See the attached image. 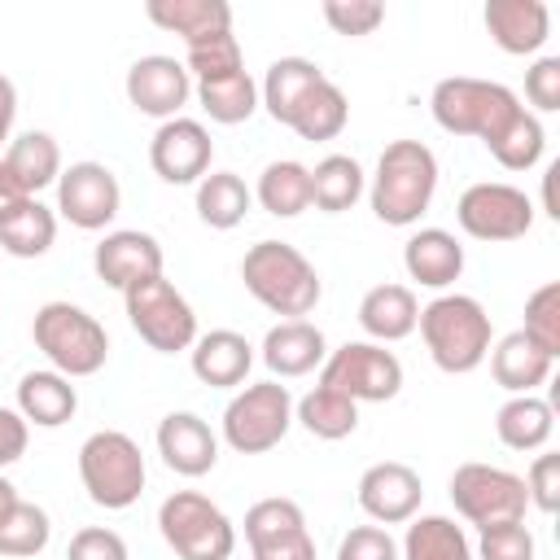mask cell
Segmentation results:
<instances>
[{"label": "cell", "mask_w": 560, "mask_h": 560, "mask_svg": "<svg viewBox=\"0 0 560 560\" xmlns=\"http://www.w3.org/2000/svg\"><path fill=\"white\" fill-rule=\"evenodd\" d=\"M438 192V158L420 140H389L372 171V214L389 228H411Z\"/></svg>", "instance_id": "cell-1"}, {"label": "cell", "mask_w": 560, "mask_h": 560, "mask_svg": "<svg viewBox=\"0 0 560 560\" xmlns=\"http://www.w3.org/2000/svg\"><path fill=\"white\" fill-rule=\"evenodd\" d=\"M241 280L254 302H262L271 315H284V319H302L306 311H315V302L324 293L315 262L289 241L249 245L241 258Z\"/></svg>", "instance_id": "cell-2"}, {"label": "cell", "mask_w": 560, "mask_h": 560, "mask_svg": "<svg viewBox=\"0 0 560 560\" xmlns=\"http://www.w3.org/2000/svg\"><path fill=\"white\" fill-rule=\"evenodd\" d=\"M416 328L429 346V359L451 376L481 368L490 354V315L468 293H438L429 306H420Z\"/></svg>", "instance_id": "cell-3"}, {"label": "cell", "mask_w": 560, "mask_h": 560, "mask_svg": "<svg viewBox=\"0 0 560 560\" xmlns=\"http://www.w3.org/2000/svg\"><path fill=\"white\" fill-rule=\"evenodd\" d=\"M31 337L39 346V354L52 363V372L79 381V376H96L109 359V332L101 328L96 315H88L74 302H44L31 319Z\"/></svg>", "instance_id": "cell-4"}, {"label": "cell", "mask_w": 560, "mask_h": 560, "mask_svg": "<svg viewBox=\"0 0 560 560\" xmlns=\"http://www.w3.org/2000/svg\"><path fill=\"white\" fill-rule=\"evenodd\" d=\"M429 109H433V122L451 136H477L481 144H490L508 118L521 109L516 92L494 83V79H472V74H451L433 88L429 96Z\"/></svg>", "instance_id": "cell-5"}, {"label": "cell", "mask_w": 560, "mask_h": 560, "mask_svg": "<svg viewBox=\"0 0 560 560\" xmlns=\"http://www.w3.org/2000/svg\"><path fill=\"white\" fill-rule=\"evenodd\" d=\"M144 455L122 429H96L79 446V481L105 512H122L144 494Z\"/></svg>", "instance_id": "cell-6"}, {"label": "cell", "mask_w": 560, "mask_h": 560, "mask_svg": "<svg viewBox=\"0 0 560 560\" xmlns=\"http://www.w3.org/2000/svg\"><path fill=\"white\" fill-rule=\"evenodd\" d=\"M158 529L179 560H228L236 551V525L201 490H175L158 508Z\"/></svg>", "instance_id": "cell-7"}, {"label": "cell", "mask_w": 560, "mask_h": 560, "mask_svg": "<svg viewBox=\"0 0 560 560\" xmlns=\"http://www.w3.org/2000/svg\"><path fill=\"white\" fill-rule=\"evenodd\" d=\"M127 319L140 332V341L158 354H179L192 350L197 341V315L188 306V298L166 280V276H149L140 284H131L122 293Z\"/></svg>", "instance_id": "cell-8"}, {"label": "cell", "mask_w": 560, "mask_h": 560, "mask_svg": "<svg viewBox=\"0 0 560 560\" xmlns=\"http://www.w3.org/2000/svg\"><path fill=\"white\" fill-rule=\"evenodd\" d=\"M293 424V394L280 381H254L223 407V442L236 455H262L284 442Z\"/></svg>", "instance_id": "cell-9"}, {"label": "cell", "mask_w": 560, "mask_h": 560, "mask_svg": "<svg viewBox=\"0 0 560 560\" xmlns=\"http://www.w3.org/2000/svg\"><path fill=\"white\" fill-rule=\"evenodd\" d=\"M451 503L455 512L486 529V525H503V521H525L529 494H525V477L499 468V464H459L451 472Z\"/></svg>", "instance_id": "cell-10"}, {"label": "cell", "mask_w": 560, "mask_h": 560, "mask_svg": "<svg viewBox=\"0 0 560 560\" xmlns=\"http://www.w3.org/2000/svg\"><path fill=\"white\" fill-rule=\"evenodd\" d=\"M319 385L354 402H389L402 389V363L376 341H346L319 363Z\"/></svg>", "instance_id": "cell-11"}, {"label": "cell", "mask_w": 560, "mask_h": 560, "mask_svg": "<svg viewBox=\"0 0 560 560\" xmlns=\"http://www.w3.org/2000/svg\"><path fill=\"white\" fill-rule=\"evenodd\" d=\"M455 219L472 241H521L534 228V201L516 184L481 179L459 192Z\"/></svg>", "instance_id": "cell-12"}, {"label": "cell", "mask_w": 560, "mask_h": 560, "mask_svg": "<svg viewBox=\"0 0 560 560\" xmlns=\"http://www.w3.org/2000/svg\"><path fill=\"white\" fill-rule=\"evenodd\" d=\"M122 206V188L118 175L105 162H70L57 175V210L66 223L83 228V232H101L105 223H114Z\"/></svg>", "instance_id": "cell-13"}, {"label": "cell", "mask_w": 560, "mask_h": 560, "mask_svg": "<svg viewBox=\"0 0 560 560\" xmlns=\"http://www.w3.org/2000/svg\"><path fill=\"white\" fill-rule=\"evenodd\" d=\"M245 542L254 560H315V538L293 499L271 494L245 512Z\"/></svg>", "instance_id": "cell-14"}, {"label": "cell", "mask_w": 560, "mask_h": 560, "mask_svg": "<svg viewBox=\"0 0 560 560\" xmlns=\"http://www.w3.org/2000/svg\"><path fill=\"white\" fill-rule=\"evenodd\" d=\"M210 158H214L210 131L184 114L166 118L149 140V166L166 184H197L201 175H210Z\"/></svg>", "instance_id": "cell-15"}, {"label": "cell", "mask_w": 560, "mask_h": 560, "mask_svg": "<svg viewBox=\"0 0 560 560\" xmlns=\"http://www.w3.org/2000/svg\"><path fill=\"white\" fill-rule=\"evenodd\" d=\"M192 96V74L184 70V61L166 57V52H149L140 61H131L127 70V101L149 114V118H179V109Z\"/></svg>", "instance_id": "cell-16"}, {"label": "cell", "mask_w": 560, "mask_h": 560, "mask_svg": "<svg viewBox=\"0 0 560 560\" xmlns=\"http://www.w3.org/2000/svg\"><path fill=\"white\" fill-rule=\"evenodd\" d=\"M424 486L420 472L402 459H381L372 468H363L359 477V508L376 521V525H402L420 512Z\"/></svg>", "instance_id": "cell-17"}, {"label": "cell", "mask_w": 560, "mask_h": 560, "mask_svg": "<svg viewBox=\"0 0 560 560\" xmlns=\"http://www.w3.org/2000/svg\"><path fill=\"white\" fill-rule=\"evenodd\" d=\"M92 267H96V280L127 293L131 284H140L149 276H162V245H158L153 232L118 228V232L101 236V245L92 249Z\"/></svg>", "instance_id": "cell-18"}, {"label": "cell", "mask_w": 560, "mask_h": 560, "mask_svg": "<svg viewBox=\"0 0 560 560\" xmlns=\"http://www.w3.org/2000/svg\"><path fill=\"white\" fill-rule=\"evenodd\" d=\"M158 455L179 477H206L219 464V438L197 411H171L158 424Z\"/></svg>", "instance_id": "cell-19"}, {"label": "cell", "mask_w": 560, "mask_h": 560, "mask_svg": "<svg viewBox=\"0 0 560 560\" xmlns=\"http://www.w3.org/2000/svg\"><path fill=\"white\" fill-rule=\"evenodd\" d=\"M262 363L271 368V376L289 381V376H306L328 359V341L311 319H280L267 328L262 337Z\"/></svg>", "instance_id": "cell-20"}, {"label": "cell", "mask_w": 560, "mask_h": 560, "mask_svg": "<svg viewBox=\"0 0 560 560\" xmlns=\"http://www.w3.org/2000/svg\"><path fill=\"white\" fill-rule=\"evenodd\" d=\"M481 18L490 39L512 57L538 52L551 35V9L542 0H490Z\"/></svg>", "instance_id": "cell-21"}, {"label": "cell", "mask_w": 560, "mask_h": 560, "mask_svg": "<svg viewBox=\"0 0 560 560\" xmlns=\"http://www.w3.org/2000/svg\"><path fill=\"white\" fill-rule=\"evenodd\" d=\"M192 376L210 389H232V385H245L249 368H254V346L232 332V328H210L192 341Z\"/></svg>", "instance_id": "cell-22"}, {"label": "cell", "mask_w": 560, "mask_h": 560, "mask_svg": "<svg viewBox=\"0 0 560 560\" xmlns=\"http://www.w3.org/2000/svg\"><path fill=\"white\" fill-rule=\"evenodd\" d=\"M402 267L424 289H446L464 271V245L446 228H420L402 245Z\"/></svg>", "instance_id": "cell-23"}, {"label": "cell", "mask_w": 560, "mask_h": 560, "mask_svg": "<svg viewBox=\"0 0 560 560\" xmlns=\"http://www.w3.org/2000/svg\"><path fill=\"white\" fill-rule=\"evenodd\" d=\"M416 319H420V302L407 284H372L359 302V324H363L368 341H376V346L411 337Z\"/></svg>", "instance_id": "cell-24"}, {"label": "cell", "mask_w": 560, "mask_h": 560, "mask_svg": "<svg viewBox=\"0 0 560 560\" xmlns=\"http://www.w3.org/2000/svg\"><path fill=\"white\" fill-rule=\"evenodd\" d=\"M324 79H328V74H324L315 61H306V57H280V61L267 66V74H262V83H258V105H267V114H271L280 127H289V118L298 114V105H302Z\"/></svg>", "instance_id": "cell-25"}, {"label": "cell", "mask_w": 560, "mask_h": 560, "mask_svg": "<svg viewBox=\"0 0 560 560\" xmlns=\"http://www.w3.org/2000/svg\"><path fill=\"white\" fill-rule=\"evenodd\" d=\"M486 359H490L494 385H503L508 394H534V389L551 376V363H556V359H551L547 350H538L521 328L508 332V337H499Z\"/></svg>", "instance_id": "cell-26"}, {"label": "cell", "mask_w": 560, "mask_h": 560, "mask_svg": "<svg viewBox=\"0 0 560 560\" xmlns=\"http://www.w3.org/2000/svg\"><path fill=\"white\" fill-rule=\"evenodd\" d=\"M149 22L179 35L184 48L188 44H201L210 35H223L232 31V4L228 0H149Z\"/></svg>", "instance_id": "cell-27"}, {"label": "cell", "mask_w": 560, "mask_h": 560, "mask_svg": "<svg viewBox=\"0 0 560 560\" xmlns=\"http://www.w3.org/2000/svg\"><path fill=\"white\" fill-rule=\"evenodd\" d=\"M74 411H79V394H74L70 376L44 368V372H26V376L18 381V416H22L26 424L57 429V424H66Z\"/></svg>", "instance_id": "cell-28"}, {"label": "cell", "mask_w": 560, "mask_h": 560, "mask_svg": "<svg viewBox=\"0 0 560 560\" xmlns=\"http://www.w3.org/2000/svg\"><path fill=\"white\" fill-rule=\"evenodd\" d=\"M556 429V407L538 394H512L494 411V433L508 451H542Z\"/></svg>", "instance_id": "cell-29"}, {"label": "cell", "mask_w": 560, "mask_h": 560, "mask_svg": "<svg viewBox=\"0 0 560 560\" xmlns=\"http://www.w3.org/2000/svg\"><path fill=\"white\" fill-rule=\"evenodd\" d=\"M258 206L276 219H298L302 210H311V166L293 162V158H280V162H267L262 175H258V188H254Z\"/></svg>", "instance_id": "cell-30"}, {"label": "cell", "mask_w": 560, "mask_h": 560, "mask_svg": "<svg viewBox=\"0 0 560 560\" xmlns=\"http://www.w3.org/2000/svg\"><path fill=\"white\" fill-rule=\"evenodd\" d=\"M293 420L311 433V438H324V442H341L359 429V402L328 389V385H315L311 394H302L293 402Z\"/></svg>", "instance_id": "cell-31"}, {"label": "cell", "mask_w": 560, "mask_h": 560, "mask_svg": "<svg viewBox=\"0 0 560 560\" xmlns=\"http://www.w3.org/2000/svg\"><path fill=\"white\" fill-rule=\"evenodd\" d=\"M249 206H254V192L236 171H210L197 179V219L206 228L228 232L249 214Z\"/></svg>", "instance_id": "cell-32"}, {"label": "cell", "mask_w": 560, "mask_h": 560, "mask_svg": "<svg viewBox=\"0 0 560 560\" xmlns=\"http://www.w3.org/2000/svg\"><path fill=\"white\" fill-rule=\"evenodd\" d=\"M52 241H57V214L39 197L22 201L0 219V249L13 258H44Z\"/></svg>", "instance_id": "cell-33"}, {"label": "cell", "mask_w": 560, "mask_h": 560, "mask_svg": "<svg viewBox=\"0 0 560 560\" xmlns=\"http://www.w3.org/2000/svg\"><path fill=\"white\" fill-rule=\"evenodd\" d=\"M398 556L402 560H472V542L464 525H455L451 516H411Z\"/></svg>", "instance_id": "cell-34"}, {"label": "cell", "mask_w": 560, "mask_h": 560, "mask_svg": "<svg viewBox=\"0 0 560 560\" xmlns=\"http://www.w3.org/2000/svg\"><path fill=\"white\" fill-rule=\"evenodd\" d=\"M363 188H368V175L350 153H328L311 171V206H319L324 214L350 210L363 197Z\"/></svg>", "instance_id": "cell-35"}, {"label": "cell", "mask_w": 560, "mask_h": 560, "mask_svg": "<svg viewBox=\"0 0 560 560\" xmlns=\"http://www.w3.org/2000/svg\"><path fill=\"white\" fill-rule=\"evenodd\" d=\"M4 166H9V171L18 175V184L35 197L39 188L57 184V175H61V149H57V140H52L48 131H22V136L9 144Z\"/></svg>", "instance_id": "cell-36"}, {"label": "cell", "mask_w": 560, "mask_h": 560, "mask_svg": "<svg viewBox=\"0 0 560 560\" xmlns=\"http://www.w3.org/2000/svg\"><path fill=\"white\" fill-rule=\"evenodd\" d=\"M192 92H197L206 118L223 122V127H236L258 109V83H254L249 70H236V74H223V79H206Z\"/></svg>", "instance_id": "cell-37"}, {"label": "cell", "mask_w": 560, "mask_h": 560, "mask_svg": "<svg viewBox=\"0 0 560 560\" xmlns=\"http://www.w3.org/2000/svg\"><path fill=\"white\" fill-rule=\"evenodd\" d=\"M346 122H350V101H346V92H341L332 79H324V83L298 105V114L289 118V127H293L302 140H332V136L346 131Z\"/></svg>", "instance_id": "cell-38"}, {"label": "cell", "mask_w": 560, "mask_h": 560, "mask_svg": "<svg viewBox=\"0 0 560 560\" xmlns=\"http://www.w3.org/2000/svg\"><path fill=\"white\" fill-rule=\"evenodd\" d=\"M48 538H52V521L39 503L18 499L0 516V560H31L48 547Z\"/></svg>", "instance_id": "cell-39"}, {"label": "cell", "mask_w": 560, "mask_h": 560, "mask_svg": "<svg viewBox=\"0 0 560 560\" xmlns=\"http://www.w3.org/2000/svg\"><path fill=\"white\" fill-rule=\"evenodd\" d=\"M490 153H494V162L503 166V171H529V166H538V158H542V149H547V131H542V122H538V114H529L525 105L508 118V127L486 144Z\"/></svg>", "instance_id": "cell-40"}, {"label": "cell", "mask_w": 560, "mask_h": 560, "mask_svg": "<svg viewBox=\"0 0 560 560\" xmlns=\"http://www.w3.org/2000/svg\"><path fill=\"white\" fill-rule=\"evenodd\" d=\"M521 332L538 350H547L551 359L560 354V280H547L525 298V328Z\"/></svg>", "instance_id": "cell-41"}, {"label": "cell", "mask_w": 560, "mask_h": 560, "mask_svg": "<svg viewBox=\"0 0 560 560\" xmlns=\"http://www.w3.org/2000/svg\"><path fill=\"white\" fill-rule=\"evenodd\" d=\"M184 70H188L197 83H206V79H223V74L245 70V57H241L236 35H232V31H223V35H210V39H201V44H188Z\"/></svg>", "instance_id": "cell-42"}, {"label": "cell", "mask_w": 560, "mask_h": 560, "mask_svg": "<svg viewBox=\"0 0 560 560\" xmlns=\"http://www.w3.org/2000/svg\"><path fill=\"white\" fill-rule=\"evenodd\" d=\"M477 560H534V534L525 521L486 525L477 538Z\"/></svg>", "instance_id": "cell-43"}, {"label": "cell", "mask_w": 560, "mask_h": 560, "mask_svg": "<svg viewBox=\"0 0 560 560\" xmlns=\"http://www.w3.org/2000/svg\"><path fill=\"white\" fill-rule=\"evenodd\" d=\"M324 22L337 35H372L385 22L381 0H324Z\"/></svg>", "instance_id": "cell-44"}, {"label": "cell", "mask_w": 560, "mask_h": 560, "mask_svg": "<svg viewBox=\"0 0 560 560\" xmlns=\"http://www.w3.org/2000/svg\"><path fill=\"white\" fill-rule=\"evenodd\" d=\"M337 560H398V542L385 525H354L337 542Z\"/></svg>", "instance_id": "cell-45"}, {"label": "cell", "mask_w": 560, "mask_h": 560, "mask_svg": "<svg viewBox=\"0 0 560 560\" xmlns=\"http://www.w3.org/2000/svg\"><path fill=\"white\" fill-rule=\"evenodd\" d=\"M525 494H529V503H534L538 512H547V516L560 508V455H551V451L534 455V464H529V472H525Z\"/></svg>", "instance_id": "cell-46"}, {"label": "cell", "mask_w": 560, "mask_h": 560, "mask_svg": "<svg viewBox=\"0 0 560 560\" xmlns=\"http://www.w3.org/2000/svg\"><path fill=\"white\" fill-rule=\"evenodd\" d=\"M66 560H127V542L118 529H105V525H83L70 547H66Z\"/></svg>", "instance_id": "cell-47"}, {"label": "cell", "mask_w": 560, "mask_h": 560, "mask_svg": "<svg viewBox=\"0 0 560 560\" xmlns=\"http://www.w3.org/2000/svg\"><path fill=\"white\" fill-rule=\"evenodd\" d=\"M525 96L538 114H556L560 109V57H538L525 70Z\"/></svg>", "instance_id": "cell-48"}, {"label": "cell", "mask_w": 560, "mask_h": 560, "mask_svg": "<svg viewBox=\"0 0 560 560\" xmlns=\"http://www.w3.org/2000/svg\"><path fill=\"white\" fill-rule=\"evenodd\" d=\"M26 442H31V424H26L18 411L0 407V468L18 464V459L26 455Z\"/></svg>", "instance_id": "cell-49"}, {"label": "cell", "mask_w": 560, "mask_h": 560, "mask_svg": "<svg viewBox=\"0 0 560 560\" xmlns=\"http://www.w3.org/2000/svg\"><path fill=\"white\" fill-rule=\"evenodd\" d=\"M22 201H31V192L18 184V175L4 166V158H0V219L9 214V210H18Z\"/></svg>", "instance_id": "cell-50"}, {"label": "cell", "mask_w": 560, "mask_h": 560, "mask_svg": "<svg viewBox=\"0 0 560 560\" xmlns=\"http://www.w3.org/2000/svg\"><path fill=\"white\" fill-rule=\"evenodd\" d=\"M13 118H18V88H13V79L0 74V144L9 140Z\"/></svg>", "instance_id": "cell-51"}, {"label": "cell", "mask_w": 560, "mask_h": 560, "mask_svg": "<svg viewBox=\"0 0 560 560\" xmlns=\"http://www.w3.org/2000/svg\"><path fill=\"white\" fill-rule=\"evenodd\" d=\"M556 175H560V162H551V166L542 171V210H547L551 219H560V206H556Z\"/></svg>", "instance_id": "cell-52"}, {"label": "cell", "mask_w": 560, "mask_h": 560, "mask_svg": "<svg viewBox=\"0 0 560 560\" xmlns=\"http://www.w3.org/2000/svg\"><path fill=\"white\" fill-rule=\"evenodd\" d=\"M18 499H22V494H18V486H13L9 477H0V516H4V512H9Z\"/></svg>", "instance_id": "cell-53"}]
</instances>
